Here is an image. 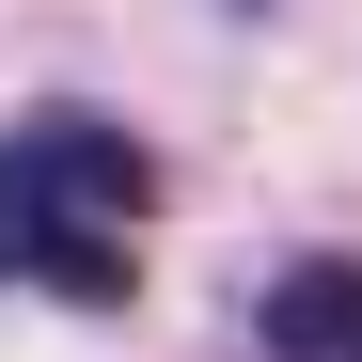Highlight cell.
<instances>
[{
  "mask_svg": "<svg viewBox=\"0 0 362 362\" xmlns=\"http://www.w3.org/2000/svg\"><path fill=\"white\" fill-rule=\"evenodd\" d=\"M252 362H362V252H299L252 299Z\"/></svg>",
  "mask_w": 362,
  "mask_h": 362,
  "instance_id": "cell-2",
  "label": "cell"
},
{
  "mask_svg": "<svg viewBox=\"0 0 362 362\" xmlns=\"http://www.w3.org/2000/svg\"><path fill=\"white\" fill-rule=\"evenodd\" d=\"M142 221H158V158L95 110H32L0 127V284L16 299H64V315H110L142 268Z\"/></svg>",
  "mask_w": 362,
  "mask_h": 362,
  "instance_id": "cell-1",
  "label": "cell"
}]
</instances>
